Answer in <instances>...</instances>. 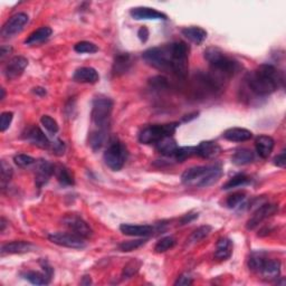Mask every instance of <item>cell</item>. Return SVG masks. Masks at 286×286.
Returning <instances> with one entry per match:
<instances>
[{
    "label": "cell",
    "instance_id": "obj_1",
    "mask_svg": "<svg viewBox=\"0 0 286 286\" xmlns=\"http://www.w3.org/2000/svg\"><path fill=\"white\" fill-rule=\"evenodd\" d=\"M188 56L189 46L183 42H174L159 47L149 48L142 55L148 65L159 71L171 73L179 79L187 77Z\"/></svg>",
    "mask_w": 286,
    "mask_h": 286
},
{
    "label": "cell",
    "instance_id": "obj_2",
    "mask_svg": "<svg viewBox=\"0 0 286 286\" xmlns=\"http://www.w3.org/2000/svg\"><path fill=\"white\" fill-rule=\"evenodd\" d=\"M248 89L257 96H268L284 83L283 73L274 65L263 64L246 76Z\"/></svg>",
    "mask_w": 286,
    "mask_h": 286
},
{
    "label": "cell",
    "instance_id": "obj_3",
    "mask_svg": "<svg viewBox=\"0 0 286 286\" xmlns=\"http://www.w3.org/2000/svg\"><path fill=\"white\" fill-rule=\"evenodd\" d=\"M205 58L210 66L211 74L208 76L214 84L220 89L222 82L229 80L241 69V65L235 58L228 56L226 53L217 47H209L205 51Z\"/></svg>",
    "mask_w": 286,
    "mask_h": 286
},
{
    "label": "cell",
    "instance_id": "obj_4",
    "mask_svg": "<svg viewBox=\"0 0 286 286\" xmlns=\"http://www.w3.org/2000/svg\"><path fill=\"white\" fill-rule=\"evenodd\" d=\"M222 176V169L219 164L191 167L181 174V182L186 186L207 188L219 180Z\"/></svg>",
    "mask_w": 286,
    "mask_h": 286
},
{
    "label": "cell",
    "instance_id": "obj_5",
    "mask_svg": "<svg viewBox=\"0 0 286 286\" xmlns=\"http://www.w3.org/2000/svg\"><path fill=\"white\" fill-rule=\"evenodd\" d=\"M113 111V101L105 98V96H99L93 100L92 103L91 120L95 129L109 130L111 115Z\"/></svg>",
    "mask_w": 286,
    "mask_h": 286
},
{
    "label": "cell",
    "instance_id": "obj_6",
    "mask_svg": "<svg viewBox=\"0 0 286 286\" xmlns=\"http://www.w3.org/2000/svg\"><path fill=\"white\" fill-rule=\"evenodd\" d=\"M178 127V122L149 125L142 129L141 132L139 133V141L143 144H156L160 140L172 137Z\"/></svg>",
    "mask_w": 286,
    "mask_h": 286
},
{
    "label": "cell",
    "instance_id": "obj_7",
    "mask_svg": "<svg viewBox=\"0 0 286 286\" xmlns=\"http://www.w3.org/2000/svg\"><path fill=\"white\" fill-rule=\"evenodd\" d=\"M104 162L113 171H119L123 168L128 159V149L118 139L111 140L108 149L104 152Z\"/></svg>",
    "mask_w": 286,
    "mask_h": 286
},
{
    "label": "cell",
    "instance_id": "obj_8",
    "mask_svg": "<svg viewBox=\"0 0 286 286\" xmlns=\"http://www.w3.org/2000/svg\"><path fill=\"white\" fill-rule=\"evenodd\" d=\"M53 244L67 247V248H74V249H82L86 247V240L83 237L74 234V232H55V234H51L48 236Z\"/></svg>",
    "mask_w": 286,
    "mask_h": 286
},
{
    "label": "cell",
    "instance_id": "obj_9",
    "mask_svg": "<svg viewBox=\"0 0 286 286\" xmlns=\"http://www.w3.org/2000/svg\"><path fill=\"white\" fill-rule=\"evenodd\" d=\"M63 225L67 227L72 232L83 237L85 239H89L93 235L89 224L83 219V218L77 215H67L63 218Z\"/></svg>",
    "mask_w": 286,
    "mask_h": 286
},
{
    "label": "cell",
    "instance_id": "obj_10",
    "mask_svg": "<svg viewBox=\"0 0 286 286\" xmlns=\"http://www.w3.org/2000/svg\"><path fill=\"white\" fill-rule=\"evenodd\" d=\"M28 21L29 17L25 13H18L14 15L4 25L2 29V37L7 40V38H12L15 35H17V34L21 33L25 28Z\"/></svg>",
    "mask_w": 286,
    "mask_h": 286
},
{
    "label": "cell",
    "instance_id": "obj_11",
    "mask_svg": "<svg viewBox=\"0 0 286 286\" xmlns=\"http://www.w3.org/2000/svg\"><path fill=\"white\" fill-rule=\"evenodd\" d=\"M278 209V206L275 203H265L261 205L257 210H256L253 216H251L246 224V228L248 230H253L256 227H258L261 222L267 219V218L272 217L276 214Z\"/></svg>",
    "mask_w": 286,
    "mask_h": 286
},
{
    "label": "cell",
    "instance_id": "obj_12",
    "mask_svg": "<svg viewBox=\"0 0 286 286\" xmlns=\"http://www.w3.org/2000/svg\"><path fill=\"white\" fill-rule=\"evenodd\" d=\"M28 65L27 58L23 56H15L9 61L4 69V75L9 81L16 80L23 75Z\"/></svg>",
    "mask_w": 286,
    "mask_h": 286
},
{
    "label": "cell",
    "instance_id": "obj_13",
    "mask_svg": "<svg viewBox=\"0 0 286 286\" xmlns=\"http://www.w3.org/2000/svg\"><path fill=\"white\" fill-rule=\"evenodd\" d=\"M130 15L135 21H167L168 16L150 7H135L130 11Z\"/></svg>",
    "mask_w": 286,
    "mask_h": 286
},
{
    "label": "cell",
    "instance_id": "obj_14",
    "mask_svg": "<svg viewBox=\"0 0 286 286\" xmlns=\"http://www.w3.org/2000/svg\"><path fill=\"white\" fill-rule=\"evenodd\" d=\"M55 172V166L47 160H41L37 163L36 173H35V183L38 189L44 187L50 181L51 177Z\"/></svg>",
    "mask_w": 286,
    "mask_h": 286
},
{
    "label": "cell",
    "instance_id": "obj_15",
    "mask_svg": "<svg viewBox=\"0 0 286 286\" xmlns=\"http://www.w3.org/2000/svg\"><path fill=\"white\" fill-rule=\"evenodd\" d=\"M24 137L27 140L28 142L36 145L37 148L41 149H50L52 147V143L50 140L44 134L43 131L38 127H32L27 129L26 133L24 134Z\"/></svg>",
    "mask_w": 286,
    "mask_h": 286
},
{
    "label": "cell",
    "instance_id": "obj_16",
    "mask_svg": "<svg viewBox=\"0 0 286 286\" xmlns=\"http://www.w3.org/2000/svg\"><path fill=\"white\" fill-rule=\"evenodd\" d=\"M73 80L77 83L95 84L99 82L100 75L93 67H80L75 71L74 75H73Z\"/></svg>",
    "mask_w": 286,
    "mask_h": 286
},
{
    "label": "cell",
    "instance_id": "obj_17",
    "mask_svg": "<svg viewBox=\"0 0 286 286\" xmlns=\"http://www.w3.org/2000/svg\"><path fill=\"white\" fill-rule=\"evenodd\" d=\"M35 246L29 243V241H23V240H15L11 241L2 246V255H13V254H25L32 251Z\"/></svg>",
    "mask_w": 286,
    "mask_h": 286
},
{
    "label": "cell",
    "instance_id": "obj_18",
    "mask_svg": "<svg viewBox=\"0 0 286 286\" xmlns=\"http://www.w3.org/2000/svg\"><path fill=\"white\" fill-rule=\"evenodd\" d=\"M132 65V57L129 53H119L114 58L112 73L114 76H121L129 72Z\"/></svg>",
    "mask_w": 286,
    "mask_h": 286
},
{
    "label": "cell",
    "instance_id": "obj_19",
    "mask_svg": "<svg viewBox=\"0 0 286 286\" xmlns=\"http://www.w3.org/2000/svg\"><path fill=\"white\" fill-rule=\"evenodd\" d=\"M256 152L261 159H267L273 152L275 141L272 137L268 135H259L255 142Z\"/></svg>",
    "mask_w": 286,
    "mask_h": 286
},
{
    "label": "cell",
    "instance_id": "obj_20",
    "mask_svg": "<svg viewBox=\"0 0 286 286\" xmlns=\"http://www.w3.org/2000/svg\"><path fill=\"white\" fill-rule=\"evenodd\" d=\"M197 148V156L203 159H212L219 156L221 152L220 145L215 141H202Z\"/></svg>",
    "mask_w": 286,
    "mask_h": 286
},
{
    "label": "cell",
    "instance_id": "obj_21",
    "mask_svg": "<svg viewBox=\"0 0 286 286\" xmlns=\"http://www.w3.org/2000/svg\"><path fill=\"white\" fill-rule=\"evenodd\" d=\"M120 230L127 236L132 237H145L153 232V227L150 225H131L122 224L120 226Z\"/></svg>",
    "mask_w": 286,
    "mask_h": 286
},
{
    "label": "cell",
    "instance_id": "obj_22",
    "mask_svg": "<svg viewBox=\"0 0 286 286\" xmlns=\"http://www.w3.org/2000/svg\"><path fill=\"white\" fill-rule=\"evenodd\" d=\"M181 34L189 42L196 44V45H201V44L207 40V35H208L205 29L196 26L182 28Z\"/></svg>",
    "mask_w": 286,
    "mask_h": 286
},
{
    "label": "cell",
    "instance_id": "obj_23",
    "mask_svg": "<svg viewBox=\"0 0 286 286\" xmlns=\"http://www.w3.org/2000/svg\"><path fill=\"white\" fill-rule=\"evenodd\" d=\"M222 137L231 142H245L253 138V133L244 128H231L226 130Z\"/></svg>",
    "mask_w": 286,
    "mask_h": 286
},
{
    "label": "cell",
    "instance_id": "obj_24",
    "mask_svg": "<svg viewBox=\"0 0 286 286\" xmlns=\"http://www.w3.org/2000/svg\"><path fill=\"white\" fill-rule=\"evenodd\" d=\"M259 274L268 280L277 279L280 275V263L275 259H266Z\"/></svg>",
    "mask_w": 286,
    "mask_h": 286
},
{
    "label": "cell",
    "instance_id": "obj_25",
    "mask_svg": "<svg viewBox=\"0 0 286 286\" xmlns=\"http://www.w3.org/2000/svg\"><path fill=\"white\" fill-rule=\"evenodd\" d=\"M52 34H53L52 28L47 27V26L41 27V28L36 29L35 32H33L31 35L28 36V38L25 41V44L29 46L38 45V44H42L45 41H47L48 38L52 36Z\"/></svg>",
    "mask_w": 286,
    "mask_h": 286
},
{
    "label": "cell",
    "instance_id": "obj_26",
    "mask_svg": "<svg viewBox=\"0 0 286 286\" xmlns=\"http://www.w3.org/2000/svg\"><path fill=\"white\" fill-rule=\"evenodd\" d=\"M232 254V241L226 237H221V238L217 241L216 251H215V258L219 260H226L228 259Z\"/></svg>",
    "mask_w": 286,
    "mask_h": 286
},
{
    "label": "cell",
    "instance_id": "obj_27",
    "mask_svg": "<svg viewBox=\"0 0 286 286\" xmlns=\"http://www.w3.org/2000/svg\"><path fill=\"white\" fill-rule=\"evenodd\" d=\"M156 147L158 151L161 153L162 156L166 157H174L177 149L179 148L177 145L176 140H174L172 137H168L160 140L159 142L156 143Z\"/></svg>",
    "mask_w": 286,
    "mask_h": 286
},
{
    "label": "cell",
    "instance_id": "obj_28",
    "mask_svg": "<svg viewBox=\"0 0 286 286\" xmlns=\"http://www.w3.org/2000/svg\"><path fill=\"white\" fill-rule=\"evenodd\" d=\"M108 132H109V130L94 129L90 133L89 142H90L91 148L93 149L94 151H96V150H100L105 144L106 140H108Z\"/></svg>",
    "mask_w": 286,
    "mask_h": 286
},
{
    "label": "cell",
    "instance_id": "obj_29",
    "mask_svg": "<svg viewBox=\"0 0 286 286\" xmlns=\"http://www.w3.org/2000/svg\"><path fill=\"white\" fill-rule=\"evenodd\" d=\"M254 159H255L254 152L251 151L250 149L241 148L237 150V151L234 153V156L231 158V161L232 163H235L236 166H245V164L253 162Z\"/></svg>",
    "mask_w": 286,
    "mask_h": 286
},
{
    "label": "cell",
    "instance_id": "obj_30",
    "mask_svg": "<svg viewBox=\"0 0 286 286\" xmlns=\"http://www.w3.org/2000/svg\"><path fill=\"white\" fill-rule=\"evenodd\" d=\"M54 173H55L58 182H60L62 186L69 187V186L74 185V178H73V174L71 173L69 168H66L65 166H62V164H58V166H55Z\"/></svg>",
    "mask_w": 286,
    "mask_h": 286
},
{
    "label": "cell",
    "instance_id": "obj_31",
    "mask_svg": "<svg viewBox=\"0 0 286 286\" xmlns=\"http://www.w3.org/2000/svg\"><path fill=\"white\" fill-rule=\"evenodd\" d=\"M249 182H250V178L248 176H246L244 173H238L232 178H230L229 180L222 186V189H224V190H229V189L246 186L248 185Z\"/></svg>",
    "mask_w": 286,
    "mask_h": 286
},
{
    "label": "cell",
    "instance_id": "obj_32",
    "mask_svg": "<svg viewBox=\"0 0 286 286\" xmlns=\"http://www.w3.org/2000/svg\"><path fill=\"white\" fill-rule=\"evenodd\" d=\"M24 277L34 285H47L51 282V278L45 273L35 272V270H29L24 274Z\"/></svg>",
    "mask_w": 286,
    "mask_h": 286
},
{
    "label": "cell",
    "instance_id": "obj_33",
    "mask_svg": "<svg viewBox=\"0 0 286 286\" xmlns=\"http://www.w3.org/2000/svg\"><path fill=\"white\" fill-rule=\"evenodd\" d=\"M211 230H212V228H211V226H209V225L200 226L199 228H197L196 230L192 231V234L190 235V237H189V243L190 244L199 243L200 240L205 239L206 237L209 236Z\"/></svg>",
    "mask_w": 286,
    "mask_h": 286
},
{
    "label": "cell",
    "instance_id": "obj_34",
    "mask_svg": "<svg viewBox=\"0 0 286 286\" xmlns=\"http://www.w3.org/2000/svg\"><path fill=\"white\" fill-rule=\"evenodd\" d=\"M177 244V240L174 237L172 236H167V237H163V238L160 239L158 243L154 246V250H156V253H164V251H167L169 249L173 248L174 246Z\"/></svg>",
    "mask_w": 286,
    "mask_h": 286
},
{
    "label": "cell",
    "instance_id": "obj_35",
    "mask_svg": "<svg viewBox=\"0 0 286 286\" xmlns=\"http://www.w3.org/2000/svg\"><path fill=\"white\" fill-rule=\"evenodd\" d=\"M193 156H197V148L196 147H182L178 148L176 154H174V158L178 162H183L186 161L187 159L191 158Z\"/></svg>",
    "mask_w": 286,
    "mask_h": 286
},
{
    "label": "cell",
    "instance_id": "obj_36",
    "mask_svg": "<svg viewBox=\"0 0 286 286\" xmlns=\"http://www.w3.org/2000/svg\"><path fill=\"white\" fill-rule=\"evenodd\" d=\"M74 51L80 54H94L99 51V47L91 42H80L74 46Z\"/></svg>",
    "mask_w": 286,
    "mask_h": 286
},
{
    "label": "cell",
    "instance_id": "obj_37",
    "mask_svg": "<svg viewBox=\"0 0 286 286\" xmlns=\"http://www.w3.org/2000/svg\"><path fill=\"white\" fill-rule=\"evenodd\" d=\"M246 199V195L245 192H234L232 195H230L228 198H227L226 200V205L230 209H236V208H238L239 206H241V203H243Z\"/></svg>",
    "mask_w": 286,
    "mask_h": 286
},
{
    "label": "cell",
    "instance_id": "obj_38",
    "mask_svg": "<svg viewBox=\"0 0 286 286\" xmlns=\"http://www.w3.org/2000/svg\"><path fill=\"white\" fill-rule=\"evenodd\" d=\"M265 260H266V258H264L263 256L259 255V254H256V253L251 254V256L249 257V260H248V267L251 272L259 274L260 269H261V267H263V265L265 263Z\"/></svg>",
    "mask_w": 286,
    "mask_h": 286
},
{
    "label": "cell",
    "instance_id": "obj_39",
    "mask_svg": "<svg viewBox=\"0 0 286 286\" xmlns=\"http://www.w3.org/2000/svg\"><path fill=\"white\" fill-rule=\"evenodd\" d=\"M147 239L141 238V239H134V240H128L123 241L119 245V249L121 251H132L142 247L145 243H147Z\"/></svg>",
    "mask_w": 286,
    "mask_h": 286
},
{
    "label": "cell",
    "instance_id": "obj_40",
    "mask_svg": "<svg viewBox=\"0 0 286 286\" xmlns=\"http://www.w3.org/2000/svg\"><path fill=\"white\" fill-rule=\"evenodd\" d=\"M41 123H42L43 127L52 134L57 133L58 130H60L58 123L50 115H43L42 119H41Z\"/></svg>",
    "mask_w": 286,
    "mask_h": 286
},
{
    "label": "cell",
    "instance_id": "obj_41",
    "mask_svg": "<svg viewBox=\"0 0 286 286\" xmlns=\"http://www.w3.org/2000/svg\"><path fill=\"white\" fill-rule=\"evenodd\" d=\"M15 163L21 168H29L36 163V160L27 154H17L14 158Z\"/></svg>",
    "mask_w": 286,
    "mask_h": 286
},
{
    "label": "cell",
    "instance_id": "obj_42",
    "mask_svg": "<svg viewBox=\"0 0 286 286\" xmlns=\"http://www.w3.org/2000/svg\"><path fill=\"white\" fill-rule=\"evenodd\" d=\"M12 177H13L12 167L9 166L5 160H3L2 161V185L4 188L8 185Z\"/></svg>",
    "mask_w": 286,
    "mask_h": 286
},
{
    "label": "cell",
    "instance_id": "obj_43",
    "mask_svg": "<svg viewBox=\"0 0 286 286\" xmlns=\"http://www.w3.org/2000/svg\"><path fill=\"white\" fill-rule=\"evenodd\" d=\"M14 119V113L13 112H4L0 115V130L2 132L7 131L11 127V124L13 122Z\"/></svg>",
    "mask_w": 286,
    "mask_h": 286
},
{
    "label": "cell",
    "instance_id": "obj_44",
    "mask_svg": "<svg viewBox=\"0 0 286 286\" xmlns=\"http://www.w3.org/2000/svg\"><path fill=\"white\" fill-rule=\"evenodd\" d=\"M150 85L156 90H163L168 86V80L164 76H154L150 80Z\"/></svg>",
    "mask_w": 286,
    "mask_h": 286
},
{
    "label": "cell",
    "instance_id": "obj_45",
    "mask_svg": "<svg viewBox=\"0 0 286 286\" xmlns=\"http://www.w3.org/2000/svg\"><path fill=\"white\" fill-rule=\"evenodd\" d=\"M193 283V279L192 277L190 276V274H188V273H185V274H182L180 275L178 277V279L174 282V285L176 286H187V285H191Z\"/></svg>",
    "mask_w": 286,
    "mask_h": 286
},
{
    "label": "cell",
    "instance_id": "obj_46",
    "mask_svg": "<svg viewBox=\"0 0 286 286\" xmlns=\"http://www.w3.org/2000/svg\"><path fill=\"white\" fill-rule=\"evenodd\" d=\"M52 150L53 153H55L56 156H63L65 152V143L62 140H56L55 143H52Z\"/></svg>",
    "mask_w": 286,
    "mask_h": 286
},
{
    "label": "cell",
    "instance_id": "obj_47",
    "mask_svg": "<svg viewBox=\"0 0 286 286\" xmlns=\"http://www.w3.org/2000/svg\"><path fill=\"white\" fill-rule=\"evenodd\" d=\"M135 264H137V261L134 260V261H131V263H129L127 266H125L123 275L127 276V277H130V276H132L133 274L137 273L140 267V263H138V265H135Z\"/></svg>",
    "mask_w": 286,
    "mask_h": 286
},
{
    "label": "cell",
    "instance_id": "obj_48",
    "mask_svg": "<svg viewBox=\"0 0 286 286\" xmlns=\"http://www.w3.org/2000/svg\"><path fill=\"white\" fill-rule=\"evenodd\" d=\"M274 164L275 166L279 167V168H285V166H286V152H285V150H283L282 152L277 154V156L274 158Z\"/></svg>",
    "mask_w": 286,
    "mask_h": 286
},
{
    "label": "cell",
    "instance_id": "obj_49",
    "mask_svg": "<svg viewBox=\"0 0 286 286\" xmlns=\"http://www.w3.org/2000/svg\"><path fill=\"white\" fill-rule=\"evenodd\" d=\"M41 266L43 267L44 269V273H45L48 277L52 278V276H53V273H54V270H53V267L50 265V263H48L47 260L45 259H43L41 260Z\"/></svg>",
    "mask_w": 286,
    "mask_h": 286
},
{
    "label": "cell",
    "instance_id": "obj_50",
    "mask_svg": "<svg viewBox=\"0 0 286 286\" xmlns=\"http://www.w3.org/2000/svg\"><path fill=\"white\" fill-rule=\"evenodd\" d=\"M138 37H139V40L141 41L142 43H145L148 40H149V31H148V28L143 26L139 29V32H138Z\"/></svg>",
    "mask_w": 286,
    "mask_h": 286
},
{
    "label": "cell",
    "instance_id": "obj_51",
    "mask_svg": "<svg viewBox=\"0 0 286 286\" xmlns=\"http://www.w3.org/2000/svg\"><path fill=\"white\" fill-rule=\"evenodd\" d=\"M197 217H198V214H189V215H186V216L183 217L182 219H181V225L188 224V222H190V221H192L193 219H196Z\"/></svg>",
    "mask_w": 286,
    "mask_h": 286
},
{
    "label": "cell",
    "instance_id": "obj_52",
    "mask_svg": "<svg viewBox=\"0 0 286 286\" xmlns=\"http://www.w3.org/2000/svg\"><path fill=\"white\" fill-rule=\"evenodd\" d=\"M13 51V48L12 47H8V46H2V50H0V58H3L8 55L9 53H11Z\"/></svg>",
    "mask_w": 286,
    "mask_h": 286
},
{
    "label": "cell",
    "instance_id": "obj_53",
    "mask_svg": "<svg viewBox=\"0 0 286 286\" xmlns=\"http://www.w3.org/2000/svg\"><path fill=\"white\" fill-rule=\"evenodd\" d=\"M33 92L37 95L40 96H45L46 95V90L43 89V87H35V89H33Z\"/></svg>",
    "mask_w": 286,
    "mask_h": 286
},
{
    "label": "cell",
    "instance_id": "obj_54",
    "mask_svg": "<svg viewBox=\"0 0 286 286\" xmlns=\"http://www.w3.org/2000/svg\"><path fill=\"white\" fill-rule=\"evenodd\" d=\"M198 112H195V113H191V114H189V115H186L185 118H183V121H185V122H189V121L190 120H192V119H196L197 116H198Z\"/></svg>",
    "mask_w": 286,
    "mask_h": 286
},
{
    "label": "cell",
    "instance_id": "obj_55",
    "mask_svg": "<svg viewBox=\"0 0 286 286\" xmlns=\"http://www.w3.org/2000/svg\"><path fill=\"white\" fill-rule=\"evenodd\" d=\"M92 284V279H91V276H84L83 280L81 282V285H90Z\"/></svg>",
    "mask_w": 286,
    "mask_h": 286
},
{
    "label": "cell",
    "instance_id": "obj_56",
    "mask_svg": "<svg viewBox=\"0 0 286 286\" xmlns=\"http://www.w3.org/2000/svg\"><path fill=\"white\" fill-rule=\"evenodd\" d=\"M5 228H6V220L5 218H2V232L5 231Z\"/></svg>",
    "mask_w": 286,
    "mask_h": 286
},
{
    "label": "cell",
    "instance_id": "obj_57",
    "mask_svg": "<svg viewBox=\"0 0 286 286\" xmlns=\"http://www.w3.org/2000/svg\"><path fill=\"white\" fill-rule=\"evenodd\" d=\"M0 92H2V96H0V99H2V101H3L5 99V95H6V93H5V89L0 90Z\"/></svg>",
    "mask_w": 286,
    "mask_h": 286
}]
</instances>
